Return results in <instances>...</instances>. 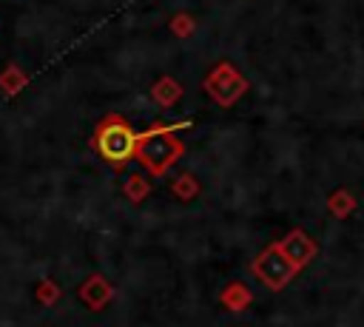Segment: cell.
I'll use <instances>...</instances> for the list:
<instances>
[{
  "label": "cell",
  "instance_id": "6da1fadb",
  "mask_svg": "<svg viewBox=\"0 0 364 327\" xmlns=\"http://www.w3.org/2000/svg\"><path fill=\"white\" fill-rule=\"evenodd\" d=\"M136 142H139V134L117 114L105 117L97 125V134H94V145H97L100 156L105 162H111L114 168H119L131 156H136Z\"/></svg>",
  "mask_w": 364,
  "mask_h": 327
},
{
  "label": "cell",
  "instance_id": "7a4b0ae2",
  "mask_svg": "<svg viewBox=\"0 0 364 327\" xmlns=\"http://www.w3.org/2000/svg\"><path fill=\"white\" fill-rule=\"evenodd\" d=\"M179 154H182V142L171 134V128H154L148 134H139L136 159L148 168V173L162 176L168 171V165L176 162Z\"/></svg>",
  "mask_w": 364,
  "mask_h": 327
},
{
  "label": "cell",
  "instance_id": "3957f363",
  "mask_svg": "<svg viewBox=\"0 0 364 327\" xmlns=\"http://www.w3.org/2000/svg\"><path fill=\"white\" fill-rule=\"evenodd\" d=\"M250 270L270 287V290H282L290 279H293V273L299 270L276 245H270L264 253H259L256 259H253V264H250Z\"/></svg>",
  "mask_w": 364,
  "mask_h": 327
},
{
  "label": "cell",
  "instance_id": "277c9868",
  "mask_svg": "<svg viewBox=\"0 0 364 327\" xmlns=\"http://www.w3.org/2000/svg\"><path fill=\"white\" fill-rule=\"evenodd\" d=\"M205 88L213 94V100H219L222 105H230V102L247 88V82H245V77H239L228 63H222L219 68L210 71V77L205 80Z\"/></svg>",
  "mask_w": 364,
  "mask_h": 327
},
{
  "label": "cell",
  "instance_id": "5b68a950",
  "mask_svg": "<svg viewBox=\"0 0 364 327\" xmlns=\"http://www.w3.org/2000/svg\"><path fill=\"white\" fill-rule=\"evenodd\" d=\"M276 247H279L296 267H304V264L316 256V242H313L307 233H301V230L287 233L282 242H276Z\"/></svg>",
  "mask_w": 364,
  "mask_h": 327
},
{
  "label": "cell",
  "instance_id": "8992f818",
  "mask_svg": "<svg viewBox=\"0 0 364 327\" xmlns=\"http://www.w3.org/2000/svg\"><path fill=\"white\" fill-rule=\"evenodd\" d=\"M80 296H82V301H88V307H91V310H97V307H102V304L108 301L111 287H108L100 276H91V279L80 287Z\"/></svg>",
  "mask_w": 364,
  "mask_h": 327
},
{
  "label": "cell",
  "instance_id": "52a82bcc",
  "mask_svg": "<svg viewBox=\"0 0 364 327\" xmlns=\"http://www.w3.org/2000/svg\"><path fill=\"white\" fill-rule=\"evenodd\" d=\"M222 301H225V307H230V310H245V307L250 304V293H247L245 284H230V287L222 293Z\"/></svg>",
  "mask_w": 364,
  "mask_h": 327
},
{
  "label": "cell",
  "instance_id": "ba28073f",
  "mask_svg": "<svg viewBox=\"0 0 364 327\" xmlns=\"http://www.w3.org/2000/svg\"><path fill=\"white\" fill-rule=\"evenodd\" d=\"M179 94H182V88H179V82H173L171 77H165V80H159V82L154 85V97H156L159 105H171V102H176Z\"/></svg>",
  "mask_w": 364,
  "mask_h": 327
},
{
  "label": "cell",
  "instance_id": "9c48e42d",
  "mask_svg": "<svg viewBox=\"0 0 364 327\" xmlns=\"http://www.w3.org/2000/svg\"><path fill=\"white\" fill-rule=\"evenodd\" d=\"M327 205L333 208V213H336V216H344V213H350V210H353V205H355V202L350 199V193H347V191H338L336 196H330V202H327Z\"/></svg>",
  "mask_w": 364,
  "mask_h": 327
},
{
  "label": "cell",
  "instance_id": "30bf717a",
  "mask_svg": "<svg viewBox=\"0 0 364 327\" xmlns=\"http://www.w3.org/2000/svg\"><path fill=\"white\" fill-rule=\"evenodd\" d=\"M173 188H176V193H179V196H185V199H188V196H193V193H196V188H199V185H196V179H191V176H179Z\"/></svg>",
  "mask_w": 364,
  "mask_h": 327
},
{
  "label": "cell",
  "instance_id": "8fae6325",
  "mask_svg": "<svg viewBox=\"0 0 364 327\" xmlns=\"http://www.w3.org/2000/svg\"><path fill=\"white\" fill-rule=\"evenodd\" d=\"M128 193H131L134 199H139V196L145 193V182H142L139 176H131V179H128Z\"/></svg>",
  "mask_w": 364,
  "mask_h": 327
}]
</instances>
